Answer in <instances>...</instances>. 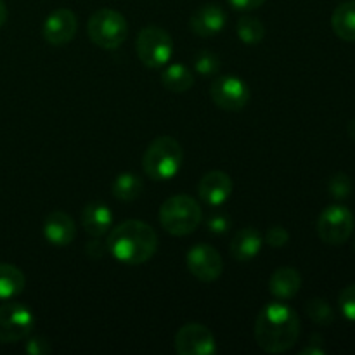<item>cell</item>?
<instances>
[{"label":"cell","instance_id":"4","mask_svg":"<svg viewBox=\"0 0 355 355\" xmlns=\"http://www.w3.org/2000/svg\"><path fill=\"white\" fill-rule=\"evenodd\" d=\"M203 220L200 203L186 194L172 196L159 208V224L168 234L187 236L198 229Z\"/></svg>","mask_w":355,"mask_h":355},{"label":"cell","instance_id":"2","mask_svg":"<svg viewBox=\"0 0 355 355\" xmlns=\"http://www.w3.org/2000/svg\"><path fill=\"white\" fill-rule=\"evenodd\" d=\"M107 253L127 266H141L158 250V236L151 225L141 220H125L107 236Z\"/></svg>","mask_w":355,"mask_h":355},{"label":"cell","instance_id":"12","mask_svg":"<svg viewBox=\"0 0 355 355\" xmlns=\"http://www.w3.org/2000/svg\"><path fill=\"white\" fill-rule=\"evenodd\" d=\"M76 30H78V19H76L75 12L69 9H58L45 19L44 28H42V35H44L45 42L51 45H64L75 38Z\"/></svg>","mask_w":355,"mask_h":355},{"label":"cell","instance_id":"19","mask_svg":"<svg viewBox=\"0 0 355 355\" xmlns=\"http://www.w3.org/2000/svg\"><path fill=\"white\" fill-rule=\"evenodd\" d=\"M331 28L342 40L355 42V0L343 2L333 10Z\"/></svg>","mask_w":355,"mask_h":355},{"label":"cell","instance_id":"8","mask_svg":"<svg viewBox=\"0 0 355 355\" xmlns=\"http://www.w3.org/2000/svg\"><path fill=\"white\" fill-rule=\"evenodd\" d=\"M35 328V315L26 305L10 302L0 307V343H14L26 338Z\"/></svg>","mask_w":355,"mask_h":355},{"label":"cell","instance_id":"15","mask_svg":"<svg viewBox=\"0 0 355 355\" xmlns=\"http://www.w3.org/2000/svg\"><path fill=\"white\" fill-rule=\"evenodd\" d=\"M44 236L54 246L71 245L76 238L75 220L64 211H52L44 222Z\"/></svg>","mask_w":355,"mask_h":355},{"label":"cell","instance_id":"1","mask_svg":"<svg viewBox=\"0 0 355 355\" xmlns=\"http://www.w3.org/2000/svg\"><path fill=\"white\" fill-rule=\"evenodd\" d=\"M300 336V318L286 304L272 302L260 311L255 321V340L267 354L288 352Z\"/></svg>","mask_w":355,"mask_h":355},{"label":"cell","instance_id":"17","mask_svg":"<svg viewBox=\"0 0 355 355\" xmlns=\"http://www.w3.org/2000/svg\"><path fill=\"white\" fill-rule=\"evenodd\" d=\"M263 238L255 227H245L234 234L231 241V255L239 262L253 260L262 252Z\"/></svg>","mask_w":355,"mask_h":355},{"label":"cell","instance_id":"25","mask_svg":"<svg viewBox=\"0 0 355 355\" xmlns=\"http://www.w3.org/2000/svg\"><path fill=\"white\" fill-rule=\"evenodd\" d=\"M193 66L194 69H196V73H200V75L214 76L217 75L218 69H220V59H218V55L215 54V52L203 49V51L196 52Z\"/></svg>","mask_w":355,"mask_h":355},{"label":"cell","instance_id":"24","mask_svg":"<svg viewBox=\"0 0 355 355\" xmlns=\"http://www.w3.org/2000/svg\"><path fill=\"white\" fill-rule=\"evenodd\" d=\"M309 318L319 326H329L335 321V312H333L331 305L324 300V298H312L305 305Z\"/></svg>","mask_w":355,"mask_h":355},{"label":"cell","instance_id":"6","mask_svg":"<svg viewBox=\"0 0 355 355\" xmlns=\"http://www.w3.org/2000/svg\"><path fill=\"white\" fill-rule=\"evenodd\" d=\"M137 55L148 68H162L168 64L173 52V40L166 30L159 26H146L139 31L135 42Z\"/></svg>","mask_w":355,"mask_h":355},{"label":"cell","instance_id":"18","mask_svg":"<svg viewBox=\"0 0 355 355\" xmlns=\"http://www.w3.org/2000/svg\"><path fill=\"white\" fill-rule=\"evenodd\" d=\"M302 286V276L293 267H279L269 279V291L279 300H288L298 293Z\"/></svg>","mask_w":355,"mask_h":355},{"label":"cell","instance_id":"35","mask_svg":"<svg viewBox=\"0 0 355 355\" xmlns=\"http://www.w3.org/2000/svg\"><path fill=\"white\" fill-rule=\"evenodd\" d=\"M349 135L355 141V120H352L349 123Z\"/></svg>","mask_w":355,"mask_h":355},{"label":"cell","instance_id":"16","mask_svg":"<svg viewBox=\"0 0 355 355\" xmlns=\"http://www.w3.org/2000/svg\"><path fill=\"white\" fill-rule=\"evenodd\" d=\"M113 224V214L103 201H90L82 211V225L85 232L92 238H101L106 234Z\"/></svg>","mask_w":355,"mask_h":355},{"label":"cell","instance_id":"14","mask_svg":"<svg viewBox=\"0 0 355 355\" xmlns=\"http://www.w3.org/2000/svg\"><path fill=\"white\" fill-rule=\"evenodd\" d=\"M225 23H227V16L222 7L215 3H205L191 14L189 28L198 37L211 38L224 30Z\"/></svg>","mask_w":355,"mask_h":355},{"label":"cell","instance_id":"9","mask_svg":"<svg viewBox=\"0 0 355 355\" xmlns=\"http://www.w3.org/2000/svg\"><path fill=\"white\" fill-rule=\"evenodd\" d=\"M210 96L220 110L241 111L250 103V89L238 76H218L211 82Z\"/></svg>","mask_w":355,"mask_h":355},{"label":"cell","instance_id":"30","mask_svg":"<svg viewBox=\"0 0 355 355\" xmlns=\"http://www.w3.org/2000/svg\"><path fill=\"white\" fill-rule=\"evenodd\" d=\"M52 350L51 343L47 342V338L44 336H35L30 342L26 343V352L31 355H45Z\"/></svg>","mask_w":355,"mask_h":355},{"label":"cell","instance_id":"32","mask_svg":"<svg viewBox=\"0 0 355 355\" xmlns=\"http://www.w3.org/2000/svg\"><path fill=\"white\" fill-rule=\"evenodd\" d=\"M236 10H255L262 7L267 0H227Z\"/></svg>","mask_w":355,"mask_h":355},{"label":"cell","instance_id":"26","mask_svg":"<svg viewBox=\"0 0 355 355\" xmlns=\"http://www.w3.org/2000/svg\"><path fill=\"white\" fill-rule=\"evenodd\" d=\"M329 194H331L335 200H345L352 194V180L349 179V175L345 173H335V175L329 179L328 184Z\"/></svg>","mask_w":355,"mask_h":355},{"label":"cell","instance_id":"20","mask_svg":"<svg viewBox=\"0 0 355 355\" xmlns=\"http://www.w3.org/2000/svg\"><path fill=\"white\" fill-rule=\"evenodd\" d=\"M162 83L166 90L175 94L187 92L194 85L193 71L182 62H172L163 69Z\"/></svg>","mask_w":355,"mask_h":355},{"label":"cell","instance_id":"11","mask_svg":"<svg viewBox=\"0 0 355 355\" xmlns=\"http://www.w3.org/2000/svg\"><path fill=\"white\" fill-rule=\"evenodd\" d=\"M186 262L189 272L203 283L217 281L222 276V269H224L220 253L214 246L203 245V243L193 246L187 252Z\"/></svg>","mask_w":355,"mask_h":355},{"label":"cell","instance_id":"31","mask_svg":"<svg viewBox=\"0 0 355 355\" xmlns=\"http://www.w3.org/2000/svg\"><path fill=\"white\" fill-rule=\"evenodd\" d=\"M106 252H107L106 246H104L101 241H97V239H94V241H89V243H87V246H85L87 257H89V259H94V260L103 259L104 253H106Z\"/></svg>","mask_w":355,"mask_h":355},{"label":"cell","instance_id":"34","mask_svg":"<svg viewBox=\"0 0 355 355\" xmlns=\"http://www.w3.org/2000/svg\"><path fill=\"white\" fill-rule=\"evenodd\" d=\"M6 21H7V6L3 0H0V28L6 24Z\"/></svg>","mask_w":355,"mask_h":355},{"label":"cell","instance_id":"5","mask_svg":"<svg viewBox=\"0 0 355 355\" xmlns=\"http://www.w3.org/2000/svg\"><path fill=\"white\" fill-rule=\"evenodd\" d=\"M87 31L97 47L114 51L127 40L128 24L123 14L118 10L99 9L90 16Z\"/></svg>","mask_w":355,"mask_h":355},{"label":"cell","instance_id":"29","mask_svg":"<svg viewBox=\"0 0 355 355\" xmlns=\"http://www.w3.org/2000/svg\"><path fill=\"white\" fill-rule=\"evenodd\" d=\"M290 241V234L284 227L276 225V227H270L266 234V243L272 248H283L286 243Z\"/></svg>","mask_w":355,"mask_h":355},{"label":"cell","instance_id":"23","mask_svg":"<svg viewBox=\"0 0 355 355\" xmlns=\"http://www.w3.org/2000/svg\"><path fill=\"white\" fill-rule=\"evenodd\" d=\"M236 31H238L239 40L246 45L260 44L266 37V28H263L262 21L253 16L241 17L236 24Z\"/></svg>","mask_w":355,"mask_h":355},{"label":"cell","instance_id":"21","mask_svg":"<svg viewBox=\"0 0 355 355\" xmlns=\"http://www.w3.org/2000/svg\"><path fill=\"white\" fill-rule=\"evenodd\" d=\"M26 286L23 270L10 263H0V300H10L17 297Z\"/></svg>","mask_w":355,"mask_h":355},{"label":"cell","instance_id":"10","mask_svg":"<svg viewBox=\"0 0 355 355\" xmlns=\"http://www.w3.org/2000/svg\"><path fill=\"white\" fill-rule=\"evenodd\" d=\"M175 350L180 355H211L217 352V342L207 326L189 322L177 331Z\"/></svg>","mask_w":355,"mask_h":355},{"label":"cell","instance_id":"7","mask_svg":"<svg viewBox=\"0 0 355 355\" xmlns=\"http://www.w3.org/2000/svg\"><path fill=\"white\" fill-rule=\"evenodd\" d=\"M354 227V214L343 205H331L324 208L318 218V234L326 245H345L352 236Z\"/></svg>","mask_w":355,"mask_h":355},{"label":"cell","instance_id":"33","mask_svg":"<svg viewBox=\"0 0 355 355\" xmlns=\"http://www.w3.org/2000/svg\"><path fill=\"white\" fill-rule=\"evenodd\" d=\"M300 355H324V349L322 347H315V340H312V345L305 347Z\"/></svg>","mask_w":355,"mask_h":355},{"label":"cell","instance_id":"27","mask_svg":"<svg viewBox=\"0 0 355 355\" xmlns=\"http://www.w3.org/2000/svg\"><path fill=\"white\" fill-rule=\"evenodd\" d=\"M338 305L343 318L349 319V321H355V284H350L340 291Z\"/></svg>","mask_w":355,"mask_h":355},{"label":"cell","instance_id":"22","mask_svg":"<svg viewBox=\"0 0 355 355\" xmlns=\"http://www.w3.org/2000/svg\"><path fill=\"white\" fill-rule=\"evenodd\" d=\"M144 189V184L139 175L132 172H123L114 179L113 186H111V193L116 198L118 201H123V203H130V201L137 200L142 194Z\"/></svg>","mask_w":355,"mask_h":355},{"label":"cell","instance_id":"13","mask_svg":"<svg viewBox=\"0 0 355 355\" xmlns=\"http://www.w3.org/2000/svg\"><path fill=\"white\" fill-rule=\"evenodd\" d=\"M232 189H234V184L227 173L222 170H211L200 180L198 194H200L201 201L210 207H220L231 198Z\"/></svg>","mask_w":355,"mask_h":355},{"label":"cell","instance_id":"28","mask_svg":"<svg viewBox=\"0 0 355 355\" xmlns=\"http://www.w3.org/2000/svg\"><path fill=\"white\" fill-rule=\"evenodd\" d=\"M207 227L211 234H225L231 229V218L225 214L210 215V218L207 220Z\"/></svg>","mask_w":355,"mask_h":355},{"label":"cell","instance_id":"3","mask_svg":"<svg viewBox=\"0 0 355 355\" xmlns=\"http://www.w3.org/2000/svg\"><path fill=\"white\" fill-rule=\"evenodd\" d=\"M184 153L179 142L168 135L155 139L142 156V168L153 180H170L179 173Z\"/></svg>","mask_w":355,"mask_h":355}]
</instances>
